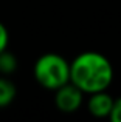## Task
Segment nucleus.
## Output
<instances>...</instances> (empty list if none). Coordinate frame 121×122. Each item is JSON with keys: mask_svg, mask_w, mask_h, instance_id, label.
<instances>
[{"mask_svg": "<svg viewBox=\"0 0 121 122\" xmlns=\"http://www.w3.org/2000/svg\"><path fill=\"white\" fill-rule=\"evenodd\" d=\"M113 81L109 57L98 51H84L70 62V82L84 94L106 91Z\"/></svg>", "mask_w": 121, "mask_h": 122, "instance_id": "1", "label": "nucleus"}, {"mask_svg": "<svg viewBox=\"0 0 121 122\" xmlns=\"http://www.w3.org/2000/svg\"><path fill=\"white\" fill-rule=\"evenodd\" d=\"M33 74L42 88L55 91L70 82V62L60 54L45 53L36 60Z\"/></svg>", "mask_w": 121, "mask_h": 122, "instance_id": "2", "label": "nucleus"}, {"mask_svg": "<svg viewBox=\"0 0 121 122\" xmlns=\"http://www.w3.org/2000/svg\"><path fill=\"white\" fill-rule=\"evenodd\" d=\"M84 93L75 86L72 82L55 90V104L56 108L62 113H76L84 104Z\"/></svg>", "mask_w": 121, "mask_h": 122, "instance_id": "3", "label": "nucleus"}, {"mask_svg": "<svg viewBox=\"0 0 121 122\" xmlns=\"http://www.w3.org/2000/svg\"><path fill=\"white\" fill-rule=\"evenodd\" d=\"M113 101L115 99L107 93V90L106 91L92 93V94H88V99H87V110L95 117H99V119L109 117L113 107Z\"/></svg>", "mask_w": 121, "mask_h": 122, "instance_id": "4", "label": "nucleus"}, {"mask_svg": "<svg viewBox=\"0 0 121 122\" xmlns=\"http://www.w3.org/2000/svg\"><path fill=\"white\" fill-rule=\"evenodd\" d=\"M17 90L12 81H9L6 76L0 77V108H5L16 99Z\"/></svg>", "mask_w": 121, "mask_h": 122, "instance_id": "5", "label": "nucleus"}, {"mask_svg": "<svg viewBox=\"0 0 121 122\" xmlns=\"http://www.w3.org/2000/svg\"><path fill=\"white\" fill-rule=\"evenodd\" d=\"M17 70V59L8 50L0 53V73L3 76H9Z\"/></svg>", "mask_w": 121, "mask_h": 122, "instance_id": "6", "label": "nucleus"}, {"mask_svg": "<svg viewBox=\"0 0 121 122\" xmlns=\"http://www.w3.org/2000/svg\"><path fill=\"white\" fill-rule=\"evenodd\" d=\"M109 119L112 122H121V97L113 101V107H112V111H110Z\"/></svg>", "mask_w": 121, "mask_h": 122, "instance_id": "7", "label": "nucleus"}, {"mask_svg": "<svg viewBox=\"0 0 121 122\" xmlns=\"http://www.w3.org/2000/svg\"><path fill=\"white\" fill-rule=\"evenodd\" d=\"M8 43H9V33L6 26L0 22V53L8 48Z\"/></svg>", "mask_w": 121, "mask_h": 122, "instance_id": "8", "label": "nucleus"}]
</instances>
